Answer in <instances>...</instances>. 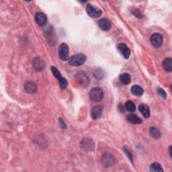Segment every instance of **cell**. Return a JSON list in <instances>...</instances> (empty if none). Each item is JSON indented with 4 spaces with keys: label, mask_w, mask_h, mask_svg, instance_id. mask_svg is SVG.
Masks as SVG:
<instances>
[{
    "label": "cell",
    "mask_w": 172,
    "mask_h": 172,
    "mask_svg": "<svg viewBox=\"0 0 172 172\" xmlns=\"http://www.w3.org/2000/svg\"><path fill=\"white\" fill-rule=\"evenodd\" d=\"M87 60V57L83 53H79L75 54L72 57H71L69 59V63L72 66H81L85 63V62Z\"/></svg>",
    "instance_id": "6da1fadb"
},
{
    "label": "cell",
    "mask_w": 172,
    "mask_h": 172,
    "mask_svg": "<svg viewBox=\"0 0 172 172\" xmlns=\"http://www.w3.org/2000/svg\"><path fill=\"white\" fill-rule=\"evenodd\" d=\"M104 96V92L101 88H94L90 91V97L94 102H97L101 100Z\"/></svg>",
    "instance_id": "7a4b0ae2"
},
{
    "label": "cell",
    "mask_w": 172,
    "mask_h": 172,
    "mask_svg": "<svg viewBox=\"0 0 172 172\" xmlns=\"http://www.w3.org/2000/svg\"><path fill=\"white\" fill-rule=\"evenodd\" d=\"M86 11H87L88 15L94 18H99L102 14V11L100 8L94 6L92 4H88L87 5V7H86Z\"/></svg>",
    "instance_id": "3957f363"
},
{
    "label": "cell",
    "mask_w": 172,
    "mask_h": 172,
    "mask_svg": "<svg viewBox=\"0 0 172 172\" xmlns=\"http://www.w3.org/2000/svg\"><path fill=\"white\" fill-rule=\"evenodd\" d=\"M69 47L66 43H62L59 47V57L62 61L69 60Z\"/></svg>",
    "instance_id": "277c9868"
},
{
    "label": "cell",
    "mask_w": 172,
    "mask_h": 172,
    "mask_svg": "<svg viewBox=\"0 0 172 172\" xmlns=\"http://www.w3.org/2000/svg\"><path fill=\"white\" fill-rule=\"evenodd\" d=\"M102 164L107 167H111L115 163V158L110 153H105L102 157Z\"/></svg>",
    "instance_id": "5b68a950"
},
{
    "label": "cell",
    "mask_w": 172,
    "mask_h": 172,
    "mask_svg": "<svg viewBox=\"0 0 172 172\" xmlns=\"http://www.w3.org/2000/svg\"><path fill=\"white\" fill-rule=\"evenodd\" d=\"M150 41L155 48H159L162 45L163 36L159 33H154L151 35Z\"/></svg>",
    "instance_id": "8992f818"
},
{
    "label": "cell",
    "mask_w": 172,
    "mask_h": 172,
    "mask_svg": "<svg viewBox=\"0 0 172 172\" xmlns=\"http://www.w3.org/2000/svg\"><path fill=\"white\" fill-rule=\"evenodd\" d=\"M76 79L79 84L82 86H87L90 83V79H89L88 74L84 71L77 73L76 75Z\"/></svg>",
    "instance_id": "52a82bcc"
},
{
    "label": "cell",
    "mask_w": 172,
    "mask_h": 172,
    "mask_svg": "<svg viewBox=\"0 0 172 172\" xmlns=\"http://www.w3.org/2000/svg\"><path fill=\"white\" fill-rule=\"evenodd\" d=\"M32 66L33 68L36 71H41L45 67L46 63L44 61V60H42L41 58H40V57H36L32 61Z\"/></svg>",
    "instance_id": "ba28073f"
},
{
    "label": "cell",
    "mask_w": 172,
    "mask_h": 172,
    "mask_svg": "<svg viewBox=\"0 0 172 172\" xmlns=\"http://www.w3.org/2000/svg\"><path fill=\"white\" fill-rule=\"evenodd\" d=\"M117 48H118L119 52L122 54V55L126 59H127L130 57L131 50L127 45L124 44V43H120Z\"/></svg>",
    "instance_id": "9c48e42d"
},
{
    "label": "cell",
    "mask_w": 172,
    "mask_h": 172,
    "mask_svg": "<svg viewBox=\"0 0 172 172\" xmlns=\"http://www.w3.org/2000/svg\"><path fill=\"white\" fill-rule=\"evenodd\" d=\"M102 114V107L101 106H96L91 110V116L94 120H97L101 117Z\"/></svg>",
    "instance_id": "30bf717a"
},
{
    "label": "cell",
    "mask_w": 172,
    "mask_h": 172,
    "mask_svg": "<svg viewBox=\"0 0 172 172\" xmlns=\"http://www.w3.org/2000/svg\"><path fill=\"white\" fill-rule=\"evenodd\" d=\"M35 21L40 26H45L47 22V17L44 13L38 12L35 15Z\"/></svg>",
    "instance_id": "8fae6325"
},
{
    "label": "cell",
    "mask_w": 172,
    "mask_h": 172,
    "mask_svg": "<svg viewBox=\"0 0 172 172\" xmlns=\"http://www.w3.org/2000/svg\"><path fill=\"white\" fill-rule=\"evenodd\" d=\"M98 26L102 30H104V31L109 30L110 29L111 26H112L110 21L106 18H102L101 20H100L98 22Z\"/></svg>",
    "instance_id": "7c38bea8"
},
{
    "label": "cell",
    "mask_w": 172,
    "mask_h": 172,
    "mask_svg": "<svg viewBox=\"0 0 172 172\" xmlns=\"http://www.w3.org/2000/svg\"><path fill=\"white\" fill-rule=\"evenodd\" d=\"M25 90L28 94H34L37 90L36 85L32 81H28L24 85Z\"/></svg>",
    "instance_id": "4fadbf2b"
},
{
    "label": "cell",
    "mask_w": 172,
    "mask_h": 172,
    "mask_svg": "<svg viewBox=\"0 0 172 172\" xmlns=\"http://www.w3.org/2000/svg\"><path fill=\"white\" fill-rule=\"evenodd\" d=\"M139 110L145 118H149L150 116V110L147 104H141L139 105Z\"/></svg>",
    "instance_id": "5bb4252c"
},
{
    "label": "cell",
    "mask_w": 172,
    "mask_h": 172,
    "mask_svg": "<svg viewBox=\"0 0 172 172\" xmlns=\"http://www.w3.org/2000/svg\"><path fill=\"white\" fill-rule=\"evenodd\" d=\"M127 120L131 123H133V124H140L142 123V120L140 119L139 117L137 116L135 114H129V115L127 116Z\"/></svg>",
    "instance_id": "9a60e30c"
},
{
    "label": "cell",
    "mask_w": 172,
    "mask_h": 172,
    "mask_svg": "<svg viewBox=\"0 0 172 172\" xmlns=\"http://www.w3.org/2000/svg\"><path fill=\"white\" fill-rule=\"evenodd\" d=\"M119 80L124 85H128L131 83V77L130 74L128 73H122L119 76Z\"/></svg>",
    "instance_id": "2e32d148"
},
{
    "label": "cell",
    "mask_w": 172,
    "mask_h": 172,
    "mask_svg": "<svg viewBox=\"0 0 172 172\" xmlns=\"http://www.w3.org/2000/svg\"><path fill=\"white\" fill-rule=\"evenodd\" d=\"M81 147L84 149L85 150L91 151L93 149L94 144L92 140L90 139H84L81 143Z\"/></svg>",
    "instance_id": "e0dca14e"
},
{
    "label": "cell",
    "mask_w": 172,
    "mask_h": 172,
    "mask_svg": "<svg viewBox=\"0 0 172 172\" xmlns=\"http://www.w3.org/2000/svg\"><path fill=\"white\" fill-rule=\"evenodd\" d=\"M131 92L134 96H141L143 93H144V91H143V89L141 87H140V86L137 85H135L132 87Z\"/></svg>",
    "instance_id": "ac0fdd59"
},
{
    "label": "cell",
    "mask_w": 172,
    "mask_h": 172,
    "mask_svg": "<svg viewBox=\"0 0 172 172\" xmlns=\"http://www.w3.org/2000/svg\"><path fill=\"white\" fill-rule=\"evenodd\" d=\"M163 67L165 71L171 72L172 70V60L171 58H167L163 61Z\"/></svg>",
    "instance_id": "d6986e66"
},
{
    "label": "cell",
    "mask_w": 172,
    "mask_h": 172,
    "mask_svg": "<svg viewBox=\"0 0 172 172\" xmlns=\"http://www.w3.org/2000/svg\"><path fill=\"white\" fill-rule=\"evenodd\" d=\"M149 133L151 136L155 139H158L161 137V133L155 127H151L149 130Z\"/></svg>",
    "instance_id": "ffe728a7"
},
{
    "label": "cell",
    "mask_w": 172,
    "mask_h": 172,
    "mask_svg": "<svg viewBox=\"0 0 172 172\" xmlns=\"http://www.w3.org/2000/svg\"><path fill=\"white\" fill-rule=\"evenodd\" d=\"M150 170L153 172H163V170L161 165L158 163H153L150 165Z\"/></svg>",
    "instance_id": "44dd1931"
},
{
    "label": "cell",
    "mask_w": 172,
    "mask_h": 172,
    "mask_svg": "<svg viewBox=\"0 0 172 172\" xmlns=\"http://www.w3.org/2000/svg\"><path fill=\"white\" fill-rule=\"evenodd\" d=\"M125 108L130 112H134L136 110V106L134 103L132 101H127L125 104Z\"/></svg>",
    "instance_id": "7402d4cb"
},
{
    "label": "cell",
    "mask_w": 172,
    "mask_h": 172,
    "mask_svg": "<svg viewBox=\"0 0 172 172\" xmlns=\"http://www.w3.org/2000/svg\"><path fill=\"white\" fill-rule=\"evenodd\" d=\"M104 71L102 69H96L94 71V75L97 79H101L103 78V77H104Z\"/></svg>",
    "instance_id": "603a6c76"
},
{
    "label": "cell",
    "mask_w": 172,
    "mask_h": 172,
    "mask_svg": "<svg viewBox=\"0 0 172 172\" xmlns=\"http://www.w3.org/2000/svg\"><path fill=\"white\" fill-rule=\"evenodd\" d=\"M68 85V82L67 81V79L64 77H61V79H59V85L60 88H61L62 90H65V89L67 88Z\"/></svg>",
    "instance_id": "cb8c5ba5"
},
{
    "label": "cell",
    "mask_w": 172,
    "mask_h": 172,
    "mask_svg": "<svg viewBox=\"0 0 172 172\" xmlns=\"http://www.w3.org/2000/svg\"><path fill=\"white\" fill-rule=\"evenodd\" d=\"M51 71H52L53 74L54 75V76L56 77V78L59 79L61 78L62 75H61V73L59 72V71H58V69H57L55 67H54V66H52V67H51Z\"/></svg>",
    "instance_id": "d4e9b609"
},
{
    "label": "cell",
    "mask_w": 172,
    "mask_h": 172,
    "mask_svg": "<svg viewBox=\"0 0 172 172\" xmlns=\"http://www.w3.org/2000/svg\"><path fill=\"white\" fill-rule=\"evenodd\" d=\"M157 92L159 94L160 96H161L163 99L166 98V96H167V94H166L165 91L163 90L161 88H157Z\"/></svg>",
    "instance_id": "484cf974"
},
{
    "label": "cell",
    "mask_w": 172,
    "mask_h": 172,
    "mask_svg": "<svg viewBox=\"0 0 172 172\" xmlns=\"http://www.w3.org/2000/svg\"><path fill=\"white\" fill-rule=\"evenodd\" d=\"M133 14L137 17V18H142V16H143L141 12H140V11L138 10H135L133 11Z\"/></svg>",
    "instance_id": "4316f807"
},
{
    "label": "cell",
    "mask_w": 172,
    "mask_h": 172,
    "mask_svg": "<svg viewBox=\"0 0 172 172\" xmlns=\"http://www.w3.org/2000/svg\"><path fill=\"white\" fill-rule=\"evenodd\" d=\"M59 124L61 125V127L63 128H66V124H65V122L63 121V120L61 118H60L59 119Z\"/></svg>",
    "instance_id": "83f0119b"
},
{
    "label": "cell",
    "mask_w": 172,
    "mask_h": 172,
    "mask_svg": "<svg viewBox=\"0 0 172 172\" xmlns=\"http://www.w3.org/2000/svg\"><path fill=\"white\" fill-rule=\"evenodd\" d=\"M124 151H125V152H126V153L127 154V155H128V157L129 159H131V162L132 163H133V157H132V155L131 154V153L130 152H129L128 150H127L126 149H124Z\"/></svg>",
    "instance_id": "f1b7e54d"
},
{
    "label": "cell",
    "mask_w": 172,
    "mask_h": 172,
    "mask_svg": "<svg viewBox=\"0 0 172 172\" xmlns=\"http://www.w3.org/2000/svg\"><path fill=\"white\" fill-rule=\"evenodd\" d=\"M169 151H170V157H171V147L170 146V148H169Z\"/></svg>",
    "instance_id": "f546056e"
}]
</instances>
